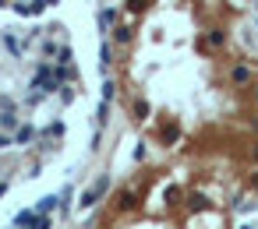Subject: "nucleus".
<instances>
[{
	"label": "nucleus",
	"mask_w": 258,
	"mask_h": 229,
	"mask_svg": "<svg viewBox=\"0 0 258 229\" xmlns=\"http://www.w3.org/2000/svg\"><path fill=\"white\" fill-rule=\"evenodd\" d=\"M106 187H110V176H99L89 190H85V194H82V208H89V205H96L103 194H106Z\"/></svg>",
	"instance_id": "nucleus-1"
},
{
	"label": "nucleus",
	"mask_w": 258,
	"mask_h": 229,
	"mask_svg": "<svg viewBox=\"0 0 258 229\" xmlns=\"http://www.w3.org/2000/svg\"><path fill=\"white\" fill-rule=\"evenodd\" d=\"M32 138H35V131H32V127H21V131H18V145H28Z\"/></svg>",
	"instance_id": "nucleus-2"
},
{
	"label": "nucleus",
	"mask_w": 258,
	"mask_h": 229,
	"mask_svg": "<svg viewBox=\"0 0 258 229\" xmlns=\"http://www.w3.org/2000/svg\"><path fill=\"white\" fill-rule=\"evenodd\" d=\"M121 208H134V194H131V190H124V194H121Z\"/></svg>",
	"instance_id": "nucleus-3"
},
{
	"label": "nucleus",
	"mask_w": 258,
	"mask_h": 229,
	"mask_svg": "<svg viewBox=\"0 0 258 229\" xmlns=\"http://www.w3.org/2000/svg\"><path fill=\"white\" fill-rule=\"evenodd\" d=\"M57 57H60V60H57V64H64V67H67V64H71V50H67V46H60V50H57Z\"/></svg>",
	"instance_id": "nucleus-4"
},
{
	"label": "nucleus",
	"mask_w": 258,
	"mask_h": 229,
	"mask_svg": "<svg viewBox=\"0 0 258 229\" xmlns=\"http://www.w3.org/2000/svg\"><path fill=\"white\" fill-rule=\"evenodd\" d=\"M53 205H57V198H53V194H50V198H43V201H39V212H50V208H53Z\"/></svg>",
	"instance_id": "nucleus-5"
},
{
	"label": "nucleus",
	"mask_w": 258,
	"mask_h": 229,
	"mask_svg": "<svg viewBox=\"0 0 258 229\" xmlns=\"http://www.w3.org/2000/svg\"><path fill=\"white\" fill-rule=\"evenodd\" d=\"M7 145H11V141H7V138H4V134H0V148H7Z\"/></svg>",
	"instance_id": "nucleus-6"
}]
</instances>
